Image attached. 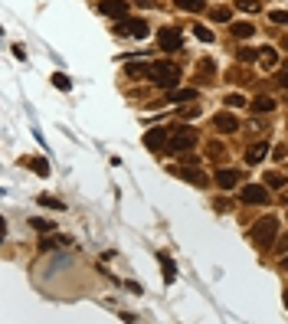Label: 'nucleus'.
Listing matches in <instances>:
<instances>
[{
  "mask_svg": "<svg viewBox=\"0 0 288 324\" xmlns=\"http://www.w3.org/2000/svg\"><path fill=\"white\" fill-rule=\"evenodd\" d=\"M167 128H170V134H167V154H187V151L200 141L196 128H190V124H167Z\"/></svg>",
  "mask_w": 288,
  "mask_h": 324,
  "instance_id": "nucleus-1",
  "label": "nucleus"
},
{
  "mask_svg": "<svg viewBox=\"0 0 288 324\" xmlns=\"http://www.w3.org/2000/svg\"><path fill=\"white\" fill-rule=\"evenodd\" d=\"M151 82H154L157 88H174V85H180V66L177 62H151Z\"/></svg>",
  "mask_w": 288,
  "mask_h": 324,
  "instance_id": "nucleus-2",
  "label": "nucleus"
},
{
  "mask_svg": "<svg viewBox=\"0 0 288 324\" xmlns=\"http://www.w3.org/2000/svg\"><path fill=\"white\" fill-rule=\"evenodd\" d=\"M275 236H278V220L275 216H262L259 223H252V242H256L259 249H272Z\"/></svg>",
  "mask_w": 288,
  "mask_h": 324,
  "instance_id": "nucleus-3",
  "label": "nucleus"
},
{
  "mask_svg": "<svg viewBox=\"0 0 288 324\" xmlns=\"http://www.w3.org/2000/svg\"><path fill=\"white\" fill-rule=\"evenodd\" d=\"M157 43H160V49H164V52H180V49H184V33L174 30V26H164V30L157 33Z\"/></svg>",
  "mask_w": 288,
  "mask_h": 324,
  "instance_id": "nucleus-4",
  "label": "nucleus"
},
{
  "mask_svg": "<svg viewBox=\"0 0 288 324\" xmlns=\"http://www.w3.org/2000/svg\"><path fill=\"white\" fill-rule=\"evenodd\" d=\"M213 128L220 131V134H236L242 124H239V118L232 115V108H229V112H220V115L213 118Z\"/></svg>",
  "mask_w": 288,
  "mask_h": 324,
  "instance_id": "nucleus-5",
  "label": "nucleus"
},
{
  "mask_svg": "<svg viewBox=\"0 0 288 324\" xmlns=\"http://www.w3.org/2000/svg\"><path fill=\"white\" fill-rule=\"evenodd\" d=\"M98 10L105 16H112V20H128V0H102Z\"/></svg>",
  "mask_w": 288,
  "mask_h": 324,
  "instance_id": "nucleus-6",
  "label": "nucleus"
},
{
  "mask_svg": "<svg viewBox=\"0 0 288 324\" xmlns=\"http://www.w3.org/2000/svg\"><path fill=\"white\" fill-rule=\"evenodd\" d=\"M167 134H170V128H151L144 134V148L148 151H167Z\"/></svg>",
  "mask_w": 288,
  "mask_h": 324,
  "instance_id": "nucleus-7",
  "label": "nucleus"
},
{
  "mask_svg": "<svg viewBox=\"0 0 288 324\" xmlns=\"http://www.w3.org/2000/svg\"><path fill=\"white\" fill-rule=\"evenodd\" d=\"M242 200L246 203H268V187H259V184H249V187H242Z\"/></svg>",
  "mask_w": 288,
  "mask_h": 324,
  "instance_id": "nucleus-8",
  "label": "nucleus"
},
{
  "mask_svg": "<svg viewBox=\"0 0 288 324\" xmlns=\"http://www.w3.org/2000/svg\"><path fill=\"white\" fill-rule=\"evenodd\" d=\"M118 33H131L134 40H144V36L151 33V26L144 23V20H121V26H118Z\"/></svg>",
  "mask_w": 288,
  "mask_h": 324,
  "instance_id": "nucleus-9",
  "label": "nucleus"
},
{
  "mask_svg": "<svg viewBox=\"0 0 288 324\" xmlns=\"http://www.w3.org/2000/svg\"><path fill=\"white\" fill-rule=\"evenodd\" d=\"M239 180H242V174H239V170H229V167L216 170V184H220L223 190H232V187H236Z\"/></svg>",
  "mask_w": 288,
  "mask_h": 324,
  "instance_id": "nucleus-10",
  "label": "nucleus"
},
{
  "mask_svg": "<svg viewBox=\"0 0 288 324\" xmlns=\"http://www.w3.org/2000/svg\"><path fill=\"white\" fill-rule=\"evenodd\" d=\"M174 174H180V180H190L193 187H203V184H206V177L196 170V164H184L180 170H174Z\"/></svg>",
  "mask_w": 288,
  "mask_h": 324,
  "instance_id": "nucleus-11",
  "label": "nucleus"
},
{
  "mask_svg": "<svg viewBox=\"0 0 288 324\" xmlns=\"http://www.w3.org/2000/svg\"><path fill=\"white\" fill-rule=\"evenodd\" d=\"M265 154H268V144H265V141L249 144V148H246V164H259V160H262Z\"/></svg>",
  "mask_w": 288,
  "mask_h": 324,
  "instance_id": "nucleus-12",
  "label": "nucleus"
},
{
  "mask_svg": "<svg viewBox=\"0 0 288 324\" xmlns=\"http://www.w3.org/2000/svg\"><path fill=\"white\" fill-rule=\"evenodd\" d=\"M213 72H216V66H213V59H200V62H196V79H200V82H206V85H210L213 82Z\"/></svg>",
  "mask_w": 288,
  "mask_h": 324,
  "instance_id": "nucleus-13",
  "label": "nucleus"
},
{
  "mask_svg": "<svg viewBox=\"0 0 288 324\" xmlns=\"http://www.w3.org/2000/svg\"><path fill=\"white\" fill-rule=\"evenodd\" d=\"M193 98H196V88H170V92H167V98H164V102H193Z\"/></svg>",
  "mask_w": 288,
  "mask_h": 324,
  "instance_id": "nucleus-14",
  "label": "nucleus"
},
{
  "mask_svg": "<svg viewBox=\"0 0 288 324\" xmlns=\"http://www.w3.org/2000/svg\"><path fill=\"white\" fill-rule=\"evenodd\" d=\"M160 272H164V282L167 285H174V278H177V265H174V259H170V256H164V252H160Z\"/></svg>",
  "mask_w": 288,
  "mask_h": 324,
  "instance_id": "nucleus-15",
  "label": "nucleus"
},
{
  "mask_svg": "<svg viewBox=\"0 0 288 324\" xmlns=\"http://www.w3.org/2000/svg\"><path fill=\"white\" fill-rule=\"evenodd\" d=\"M124 76L128 79H148L151 76V62H144V66L141 62H128V66H124Z\"/></svg>",
  "mask_w": 288,
  "mask_h": 324,
  "instance_id": "nucleus-16",
  "label": "nucleus"
},
{
  "mask_svg": "<svg viewBox=\"0 0 288 324\" xmlns=\"http://www.w3.org/2000/svg\"><path fill=\"white\" fill-rule=\"evenodd\" d=\"M249 105H252V112H256V115H259V112L265 115V112H272V108H275V98H272V95H256Z\"/></svg>",
  "mask_w": 288,
  "mask_h": 324,
  "instance_id": "nucleus-17",
  "label": "nucleus"
},
{
  "mask_svg": "<svg viewBox=\"0 0 288 324\" xmlns=\"http://www.w3.org/2000/svg\"><path fill=\"white\" fill-rule=\"evenodd\" d=\"M259 62H262V69H275V66H278V49H275V46H262V52H259Z\"/></svg>",
  "mask_w": 288,
  "mask_h": 324,
  "instance_id": "nucleus-18",
  "label": "nucleus"
},
{
  "mask_svg": "<svg viewBox=\"0 0 288 324\" xmlns=\"http://www.w3.org/2000/svg\"><path fill=\"white\" fill-rule=\"evenodd\" d=\"M229 30H232V40H249L256 33V26L252 23H229Z\"/></svg>",
  "mask_w": 288,
  "mask_h": 324,
  "instance_id": "nucleus-19",
  "label": "nucleus"
},
{
  "mask_svg": "<svg viewBox=\"0 0 288 324\" xmlns=\"http://www.w3.org/2000/svg\"><path fill=\"white\" fill-rule=\"evenodd\" d=\"M177 4V10H187V13H200L203 7H206V0H174Z\"/></svg>",
  "mask_w": 288,
  "mask_h": 324,
  "instance_id": "nucleus-20",
  "label": "nucleus"
},
{
  "mask_svg": "<svg viewBox=\"0 0 288 324\" xmlns=\"http://www.w3.org/2000/svg\"><path fill=\"white\" fill-rule=\"evenodd\" d=\"M30 170H36L40 177H49V160L46 157H33L30 160Z\"/></svg>",
  "mask_w": 288,
  "mask_h": 324,
  "instance_id": "nucleus-21",
  "label": "nucleus"
},
{
  "mask_svg": "<svg viewBox=\"0 0 288 324\" xmlns=\"http://www.w3.org/2000/svg\"><path fill=\"white\" fill-rule=\"evenodd\" d=\"M265 187H272V190H285V177L282 174H265Z\"/></svg>",
  "mask_w": 288,
  "mask_h": 324,
  "instance_id": "nucleus-22",
  "label": "nucleus"
},
{
  "mask_svg": "<svg viewBox=\"0 0 288 324\" xmlns=\"http://www.w3.org/2000/svg\"><path fill=\"white\" fill-rule=\"evenodd\" d=\"M236 7H239V10H246V13H259V10H262V0H236Z\"/></svg>",
  "mask_w": 288,
  "mask_h": 324,
  "instance_id": "nucleus-23",
  "label": "nucleus"
},
{
  "mask_svg": "<svg viewBox=\"0 0 288 324\" xmlns=\"http://www.w3.org/2000/svg\"><path fill=\"white\" fill-rule=\"evenodd\" d=\"M223 102H226V108H242V105H249V102H246V95H239V92H229L226 98H223Z\"/></svg>",
  "mask_w": 288,
  "mask_h": 324,
  "instance_id": "nucleus-24",
  "label": "nucleus"
},
{
  "mask_svg": "<svg viewBox=\"0 0 288 324\" xmlns=\"http://www.w3.org/2000/svg\"><path fill=\"white\" fill-rule=\"evenodd\" d=\"M210 16H213L216 23H226V20H232V10H226V7H213Z\"/></svg>",
  "mask_w": 288,
  "mask_h": 324,
  "instance_id": "nucleus-25",
  "label": "nucleus"
},
{
  "mask_svg": "<svg viewBox=\"0 0 288 324\" xmlns=\"http://www.w3.org/2000/svg\"><path fill=\"white\" fill-rule=\"evenodd\" d=\"M193 36H196L200 43H213V30H210V26H200V23H196V26H193Z\"/></svg>",
  "mask_w": 288,
  "mask_h": 324,
  "instance_id": "nucleus-26",
  "label": "nucleus"
},
{
  "mask_svg": "<svg viewBox=\"0 0 288 324\" xmlns=\"http://www.w3.org/2000/svg\"><path fill=\"white\" fill-rule=\"evenodd\" d=\"M30 226H33V229H40V232H56V226H52L49 220H40V216H33Z\"/></svg>",
  "mask_w": 288,
  "mask_h": 324,
  "instance_id": "nucleus-27",
  "label": "nucleus"
},
{
  "mask_svg": "<svg viewBox=\"0 0 288 324\" xmlns=\"http://www.w3.org/2000/svg\"><path fill=\"white\" fill-rule=\"evenodd\" d=\"M259 52H262V49H249V46H242L236 56H239V62H256V59H259Z\"/></svg>",
  "mask_w": 288,
  "mask_h": 324,
  "instance_id": "nucleus-28",
  "label": "nucleus"
},
{
  "mask_svg": "<svg viewBox=\"0 0 288 324\" xmlns=\"http://www.w3.org/2000/svg\"><path fill=\"white\" fill-rule=\"evenodd\" d=\"M40 206H46V210H66V206H62L56 196H49V193H43V196H40Z\"/></svg>",
  "mask_w": 288,
  "mask_h": 324,
  "instance_id": "nucleus-29",
  "label": "nucleus"
},
{
  "mask_svg": "<svg viewBox=\"0 0 288 324\" xmlns=\"http://www.w3.org/2000/svg\"><path fill=\"white\" fill-rule=\"evenodd\" d=\"M52 85L59 88V92H69L72 88V82H69V76H62V72H56V76H52Z\"/></svg>",
  "mask_w": 288,
  "mask_h": 324,
  "instance_id": "nucleus-30",
  "label": "nucleus"
},
{
  "mask_svg": "<svg viewBox=\"0 0 288 324\" xmlns=\"http://www.w3.org/2000/svg\"><path fill=\"white\" fill-rule=\"evenodd\" d=\"M268 20H272V23H282V26H285V23H288V13H285V10H272V13H268Z\"/></svg>",
  "mask_w": 288,
  "mask_h": 324,
  "instance_id": "nucleus-31",
  "label": "nucleus"
},
{
  "mask_svg": "<svg viewBox=\"0 0 288 324\" xmlns=\"http://www.w3.org/2000/svg\"><path fill=\"white\" fill-rule=\"evenodd\" d=\"M275 160H285L288 157V148H285V144H278V148H275V154H272Z\"/></svg>",
  "mask_w": 288,
  "mask_h": 324,
  "instance_id": "nucleus-32",
  "label": "nucleus"
},
{
  "mask_svg": "<svg viewBox=\"0 0 288 324\" xmlns=\"http://www.w3.org/2000/svg\"><path fill=\"white\" fill-rule=\"evenodd\" d=\"M210 157H213V160L223 157V148H220V144H210Z\"/></svg>",
  "mask_w": 288,
  "mask_h": 324,
  "instance_id": "nucleus-33",
  "label": "nucleus"
},
{
  "mask_svg": "<svg viewBox=\"0 0 288 324\" xmlns=\"http://www.w3.org/2000/svg\"><path fill=\"white\" fill-rule=\"evenodd\" d=\"M278 85H282V88H288V72H282V76H278Z\"/></svg>",
  "mask_w": 288,
  "mask_h": 324,
  "instance_id": "nucleus-34",
  "label": "nucleus"
},
{
  "mask_svg": "<svg viewBox=\"0 0 288 324\" xmlns=\"http://www.w3.org/2000/svg\"><path fill=\"white\" fill-rule=\"evenodd\" d=\"M282 49H288V36H282Z\"/></svg>",
  "mask_w": 288,
  "mask_h": 324,
  "instance_id": "nucleus-35",
  "label": "nucleus"
},
{
  "mask_svg": "<svg viewBox=\"0 0 288 324\" xmlns=\"http://www.w3.org/2000/svg\"><path fill=\"white\" fill-rule=\"evenodd\" d=\"M282 203H285V206H288V190H285V193H282Z\"/></svg>",
  "mask_w": 288,
  "mask_h": 324,
  "instance_id": "nucleus-36",
  "label": "nucleus"
},
{
  "mask_svg": "<svg viewBox=\"0 0 288 324\" xmlns=\"http://www.w3.org/2000/svg\"><path fill=\"white\" fill-rule=\"evenodd\" d=\"M285 308H288V288H285Z\"/></svg>",
  "mask_w": 288,
  "mask_h": 324,
  "instance_id": "nucleus-37",
  "label": "nucleus"
},
{
  "mask_svg": "<svg viewBox=\"0 0 288 324\" xmlns=\"http://www.w3.org/2000/svg\"><path fill=\"white\" fill-rule=\"evenodd\" d=\"M285 268H288V259H285Z\"/></svg>",
  "mask_w": 288,
  "mask_h": 324,
  "instance_id": "nucleus-38",
  "label": "nucleus"
}]
</instances>
